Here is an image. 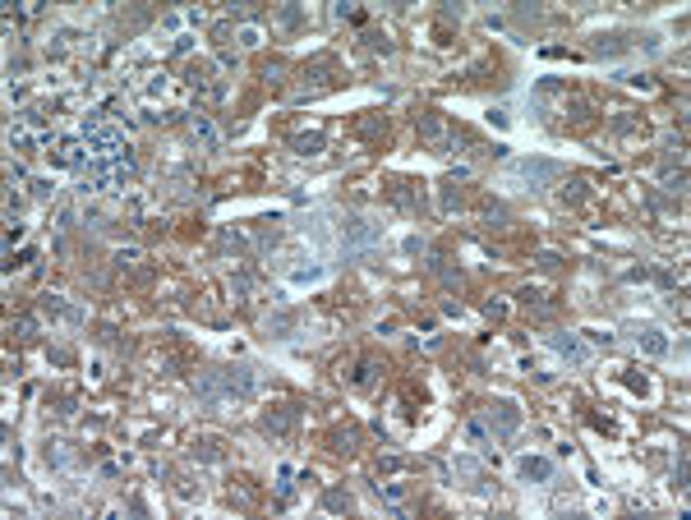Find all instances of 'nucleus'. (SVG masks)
<instances>
[{
    "instance_id": "nucleus-10",
    "label": "nucleus",
    "mask_w": 691,
    "mask_h": 520,
    "mask_svg": "<svg viewBox=\"0 0 691 520\" xmlns=\"http://www.w3.org/2000/svg\"><path fill=\"white\" fill-rule=\"evenodd\" d=\"M424 138H429V143H438V138H443V124H438V115H424Z\"/></svg>"
},
{
    "instance_id": "nucleus-4",
    "label": "nucleus",
    "mask_w": 691,
    "mask_h": 520,
    "mask_svg": "<svg viewBox=\"0 0 691 520\" xmlns=\"http://www.w3.org/2000/svg\"><path fill=\"white\" fill-rule=\"evenodd\" d=\"M548 345H553V350L562 354L567 364H580V359H585V345H580L571 332H553V336H548Z\"/></svg>"
},
{
    "instance_id": "nucleus-2",
    "label": "nucleus",
    "mask_w": 691,
    "mask_h": 520,
    "mask_svg": "<svg viewBox=\"0 0 691 520\" xmlns=\"http://www.w3.org/2000/svg\"><path fill=\"white\" fill-rule=\"evenodd\" d=\"M378 240H383V231L373 222H346L341 226V249H346V258H369L373 249H378Z\"/></svg>"
},
{
    "instance_id": "nucleus-9",
    "label": "nucleus",
    "mask_w": 691,
    "mask_h": 520,
    "mask_svg": "<svg viewBox=\"0 0 691 520\" xmlns=\"http://www.w3.org/2000/svg\"><path fill=\"white\" fill-rule=\"evenodd\" d=\"M323 507H327V511H350L355 502H350V493H341V488H332V493L323 498Z\"/></svg>"
},
{
    "instance_id": "nucleus-8",
    "label": "nucleus",
    "mask_w": 691,
    "mask_h": 520,
    "mask_svg": "<svg viewBox=\"0 0 691 520\" xmlns=\"http://www.w3.org/2000/svg\"><path fill=\"white\" fill-rule=\"evenodd\" d=\"M263 424H268V428H272V433H286V428H290V424H295V410H290V405H281V410H277V414H268V419H263Z\"/></svg>"
},
{
    "instance_id": "nucleus-11",
    "label": "nucleus",
    "mask_w": 691,
    "mask_h": 520,
    "mask_svg": "<svg viewBox=\"0 0 691 520\" xmlns=\"http://www.w3.org/2000/svg\"><path fill=\"white\" fill-rule=\"evenodd\" d=\"M295 147H300V152H318V147H323V138H318V133H309V138H295Z\"/></svg>"
},
{
    "instance_id": "nucleus-7",
    "label": "nucleus",
    "mask_w": 691,
    "mask_h": 520,
    "mask_svg": "<svg viewBox=\"0 0 691 520\" xmlns=\"http://www.w3.org/2000/svg\"><path fill=\"white\" fill-rule=\"evenodd\" d=\"M641 345H646V354H664L669 350V341H664L659 327H646V332H641Z\"/></svg>"
},
{
    "instance_id": "nucleus-5",
    "label": "nucleus",
    "mask_w": 691,
    "mask_h": 520,
    "mask_svg": "<svg viewBox=\"0 0 691 520\" xmlns=\"http://www.w3.org/2000/svg\"><path fill=\"white\" fill-rule=\"evenodd\" d=\"M493 419H498V438H507V433L521 424V414H516L512 400H498V405H493Z\"/></svg>"
},
{
    "instance_id": "nucleus-12",
    "label": "nucleus",
    "mask_w": 691,
    "mask_h": 520,
    "mask_svg": "<svg viewBox=\"0 0 691 520\" xmlns=\"http://www.w3.org/2000/svg\"><path fill=\"white\" fill-rule=\"evenodd\" d=\"M457 470H461L466 479H475V475H480V465H475V461H457Z\"/></svg>"
},
{
    "instance_id": "nucleus-1",
    "label": "nucleus",
    "mask_w": 691,
    "mask_h": 520,
    "mask_svg": "<svg viewBox=\"0 0 691 520\" xmlns=\"http://www.w3.org/2000/svg\"><path fill=\"white\" fill-rule=\"evenodd\" d=\"M203 400H222V396H249L254 391V373L249 368H212L199 377Z\"/></svg>"
},
{
    "instance_id": "nucleus-6",
    "label": "nucleus",
    "mask_w": 691,
    "mask_h": 520,
    "mask_svg": "<svg viewBox=\"0 0 691 520\" xmlns=\"http://www.w3.org/2000/svg\"><path fill=\"white\" fill-rule=\"evenodd\" d=\"M521 475H525V479H553V465H548L544 456H525V461H521Z\"/></svg>"
},
{
    "instance_id": "nucleus-3",
    "label": "nucleus",
    "mask_w": 691,
    "mask_h": 520,
    "mask_svg": "<svg viewBox=\"0 0 691 520\" xmlns=\"http://www.w3.org/2000/svg\"><path fill=\"white\" fill-rule=\"evenodd\" d=\"M548 180H557V161H544V157H525V161H512L507 166V185H548Z\"/></svg>"
}]
</instances>
